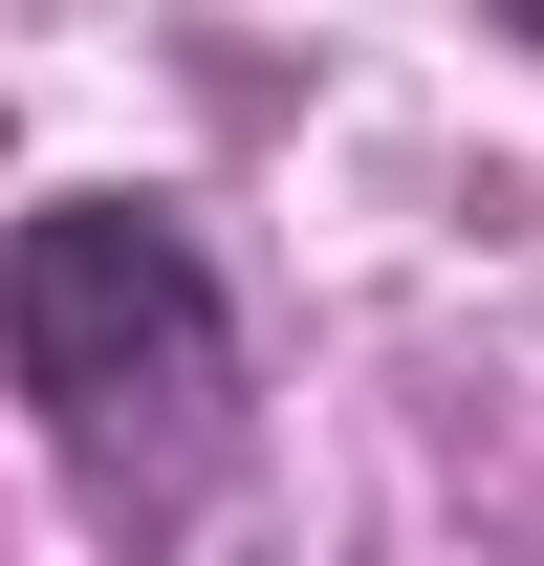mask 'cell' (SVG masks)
Listing matches in <instances>:
<instances>
[{
  "label": "cell",
  "instance_id": "cell-2",
  "mask_svg": "<svg viewBox=\"0 0 544 566\" xmlns=\"http://www.w3.org/2000/svg\"><path fill=\"white\" fill-rule=\"evenodd\" d=\"M479 22H501V44H544V0H479Z\"/></svg>",
  "mask_w": 544,
  "mask_h": 566
},
{
  "label": "cell",
  "instance_id": "cell-1",
  "mask_svg": "<svg viewBox=\"0 0 544 566\" xmlns=\"http://www.w3.org/2000/svg\"><path fill=\"white\" fill-rule=\"evenodd\" d=\"M0 392L66 458L109 545H175L240 480V283L175 197H44L0 218Z\"/></svg>",
  "mask_w": 544,
  "mask_h": 566
}]
</instances>
